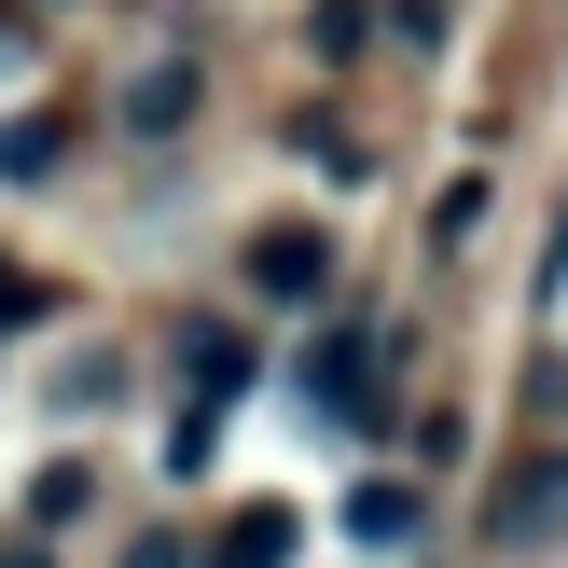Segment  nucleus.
<instances>
[{"mask_svg": "<svg viewBox=\"0 0 568 568\" xmlns=\"http://www.w3.org/2000/svg\"><path fill=\"white\" fill-rule=\"evenodd\" d=\"M83 499H98V471H83V458H55V471H42V486H28V527H70V514H83Z\"/></svg>", "mask_w": 568, "mask_h": 568, "instance_id": "1a4fd4ad", "label": "nucleus"}, {"mask_svg": "<svg viewBox=\"0 0 568 568\" xmlns=\"http://www.w3.org/2000/svg\"><path fill=\"white\" fill-rule=\"evenodd\" d=\"M361 42H375V0H320V28H305V55H320V70H347Z\"/></svg>", "mask_w": 568, "mask_h": 568, "instance_id": "6e6552de", "label": "nucleus"}, {"mask_svg": "<svg viewBox=\"0 0 568 568\" xmlns=\"http://www.w3.org/2000/svg\"><path fill=\"white\" fill-rule=\"evenodd\" d=\"M181 375H194V416H222V403H236L250 375H264V361H250V333H222V320H194V333H181Z\"/></svg>", "mask_w": 568, "mask_h": 568, "instance_id": "7ed1b4c3", "label": "nucleus"}, {"mask_svg": "<svg viewBox=\"0 0 568 568\" xmlns=\"http://www.w3.org/2000/svg\"><path fill=\"white\" fill-rule=\"evenodd\" d=\"M250 292L264 305H320L333 292V236L320 222H264V236H250Z\"/></svg>", "mask_w": 568, "mask_h": 568, "instance_id": "f03ea898", "label": "nucleus"}, {"mask_svg": "<svg viewBox=\"0 0 568 568\" xmlns=\"http://www.w3.org/2000/svg\"><path fill=\"white\" fill-rule=\"evenodd\" d=\"M292 541H305V527L277 514V499H250V514H236V527L209 541V568H292Z\"/></svg>", "mask_w": 568, "mask_h": 568, "instance_id": "39448f33", "label": "nucleus"}, {"mask_svg": "<svg viewBox=\"0 0 568 568\" xmlns=\"http://www.w3.org/2000/svg\"><path fill=\"white\" fill-rule=\"evenodd\" d=\"M55 166V111H28V125H0V181H42Z\"/></svg>", "mask_w": 568, "mask_h": 568, "instance_id": "9d476101", "label": "nucleus"}, {"mask_svg": "<svg viewBox=\"0 0 568 568\" xmlns=\"http://www.w3.org/2000/svg\"><path fill=\"white\" fill-rule=\"evenodd\" d=\"M416 514H430L416 486H361V499H347V541H375V555H388V541H416Z\"/></svg>", "mask_w": 568, "mask_h": 568, "instance_id": "423d86ee", "label": "nucleus"}, {"mask_svg": "<svg viewBox=\"0 0 568 568\" xmlns=\"http://www.w3.org/2000/svg\"><path fill=\"white\" fill-rule=\"evenodd\" d=\"M0 568H55V555H42V541H0Z\"/></svg>", "mask_w": 568, "mask_h": 568, "instance_id": "ddd939ff", "label": "nucleus"}, {"mask_svg": "<svg viewBox=\"0 0 568 568\" xmlns=\"http://www.w3.org/2000/svg\"><path fill=\"white\" fill-rule=\"evenodd\" d=\"M125 568H181V541H139V555H125Z\"/></svg>", "mask_w": 568, "mask_h": 568, "instance_id": "f8f14e48", "label": "nucleus"}, {"mask_svg": "<svg viewBox=\"0 0 568 568\" xmlns=\"http://www.w3.org/2000/svg\"><path fill=\"white\" fill-rule=\"evenodd\" d=\"M14 320H42V292H28V277L0 264V333H14Z\"/></svg>", "mask_w": 568, "mask_h": 568, "instance_id": "9b49d317", "label": "nucleus"}, {"mask_svg": "<svg viewBox=\"0 0 568 568\" xmlns=\"http://www.w3.org/2000/svg\"><path fill=\"white\" fill-rule=\"evenodd\" d=\"M305 403L333 430H388V333H320L305 347Z\"/></svg>", "mask_w": 568, "mask_h": 568, "instance_id": "f257e3e1", "label": "nucleus"}, {"mask_svg": "<svg viewBox=\"0 0 568 568\" xmlns=\"http://www.w3.org/2000/svg\"><path fill=\"white\" fill-rule=\"evenodd\" d=\"M125 125H139V139H181V125H194V55H153V70L125 83Z\"/></svg>", "mask_w": 568, "mask_h": 568, "instance_id": "20e7f679", "label": "nucleus"}, {"mask_svg": "<svg viewBox=\"0 0 568 568\" xmlns=\"http://www.w3.org/2000/svg\"><path fill=\"white\" fill-rule=\"evenodd\" d=\"M527 527H568V458H541L514 499H499V541H527Z\"/></svg>", "mask_w": 568, "mask_h": 568, "instance_id": "0eeeda50", "label": "nucleus"}]
</instances>
